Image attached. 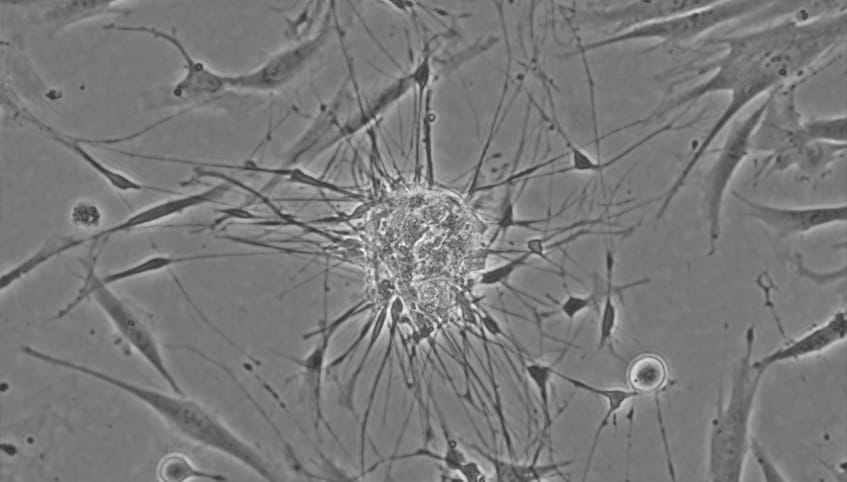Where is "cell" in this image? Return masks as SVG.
<instances>
[{
	"label": "cell",
	"instance_id": "1",
	"mask_svg": "<svg viewBox=\"0 0 847 482\" xmlns=\"http://www.w3.org/2000/svg\"><path fill=\"white\" fill-rule=\"evenodd\" d=\"M846 9L811 16L801 4L784 19L742 33L705 39L715 54L690 70L693 78L708 77L659 105L648 116L631 122L639 126L657 121L709 95L727 93L728 102L714 124L692 151L676 177L685 184L718 135L754 100L798 80L845 43Z\"/></svg>",
	"mask_w": 847,
	"mask_h": 482
},
{
	"label": "cell",
	"instance_id": "2",
	"mask_svg": "<svg viewBox=\"0 0 847 482\" xmlns=\"http://www.w3.org/2000/svg\"><path fill=\"white\" fill-rule=\"evenodd\" d=\"M20 351L30 358L118 389L144 404L184 439L233 459L267 481L279 479L273 465L255 445L198 400L185 394L163 392L31 346H22Z\"/></svg>",
	"mask_w": 847,
	"mask_h": 482
},
{
	"label": "cell",
	"instance_id": "3",
	"mask_svg": "<svg viewBox=\"0 0 847 482\" xmlns=\"http://www.w3.org/2000/svg\"><path fill=\"white\" fill-rule=\"evenodd\" d=\"M754 327L745 334L744 353L733 369L726 402L720 394L708 440L707 475L711 481H741L751 448L750 424L765 372L752 360Z\"/></svg>",
	"mask_w": 847,
	"mask_h": 482
},
{
	"label": "cell",
	"instance_id": "4",
	"mask_svg": "<svg viewBox=\"0 0 847 482\" xmlns=\"http://www.w3.org/2000/svg\"><path fill=\"white\" fill-rule=\"evenodd\" d=\"M771 1H711L689 12L663 18L616 36L602 38L578 47L581 55L615 44L639 40H657L679 45L695 41L714 29L770 8Z\"/></svg>",
	"mask_w": 847,
	"mask_h": 482
},
{
	"label": "cell",
	"instance_id": "5",
	"mask_svg": "<svg viewBox=\"0 0 847 482\" xmlns=\"http://www.w3.org/2000/svg\"><path fill=\"white\" fill-rule=\"evenodd\" d=\"M90 297L111 322L128 345L161 377L172 392L185 394L169 368L155 332L149 323L110 286L102 284L93 264L87 269L83 286L77 296L61 309L55 318H62Z\"/></svg>",
	"mask_w": 847,
	"mask_h": 482
},
{
	"label": "cell",
	"instance_id": "6",
	"mask_svg": "<svg viewBox=\"0 0 847 482\" xmlns=\"http://www.w3.org/2000/svg\"><path fill=\"white\" fill-rule=\"evenodd\" d=\"M768 101L769 93L754 110L732 121L721 146L716 150L712 164L704 175L702 203L707 225L709 256L716 252L720 238L726 192L737 171L752 153V136Z\"/></svg>",
	"mask_w": 847,
	"mask_h": 482
},
{
	"label": "cell",
	"instance_id": "7",
	"mask_svg": "<svg viewBox=\"0 0 847 482\" xmlns=\"http://www.w3.org/2000/svg\"><path fill=\"white\" fill-rule=\"evenodd\" d=\"M803 81H794L769 93L768 104L752 136V152L771 158L803 146L800 131L804 119L796 100L797 88Z\"/></svg>",
	"mask_w": 847,
	"mask_h": 482
},
{
	"label": "cell",
	"instance_id": "8",
	"mask_svg": "<svg viewBox=\"0 0 847 482\" xmlns=\"http://www.w3.org/2000/svg\"><path fill=\"white\" fill-rule=\"evenodd\" d=\"M711 1H634L574 11V21L600 31L604 38L619 35L651 22L708 5Z\"/></svg>",
	"mask_w": 847,
	"mask_h": 482
},
{
	"label": "cell",
	"instance_id": "9",
	"mask_svg": "<svg viewBox=\"0 0 847 482\" xmlns=\"http://www.w3.org/2000/svg\"><path fill=\"white\" fill-rule=\"evenodd\" d=\"M732 195L745 207V214L781 239L811 233L817 229L845 224L846 203L787 207L752 200L739 192Z\"/></svg>",
	"mask_w": 847,
	"mask_h": 482
},
{
	"label": "cell",
	"instance_id": "10",
	"mask_svg": "<svg viewBox=\"0 0 847 482\" xmlns=\"http://www.w3.org/2000/svg\"><path fill=\"white\" fill-rule=\"evenodd\" d=\"M104 29L150 35L170 44L181 56L184 63V74L172 88L174 98L198 101L213 98L229 89V75L218 73L203 62L196 60L175 32L154 26L114 23L107 24Z\"/></svg>",
	"mask_w": 847,
	"mask_h": 482
},
{
	"label": "cell",
	"instance_id": "11",
	"mask_svg": "<svg viewBox=\"0 0 847 482\" xmlns=\"http://www.w3.org/2000/svg\"><path fill=\"white\" fill-rule=\"evenodd\" d=\"M232 184L223 180L204 190L177 195L162 201L155 202L138 211H135L125 219L97 231L96 233L82 237L83 242H98L107 240L120 233L129 232L138 228L155 225L166 219L185 213L191 209L207 205L220 204V200L231 190ZM84 243V244H85Z\"/></svg>",
	"mask_w": 847,
	"mask_h": 482
},
{
	"label": "cell",
	"instance_id": "12",
	"mask_svg": "<svg viewBox=\"0 0 847 482\" xmlns=\"http://www.w3.org/2000/svg\"><path fill=\"white\" fill-rule=\"evenodd\" d=\"M321 40L322 36H318L290 46L248 73L229 75V88L269 91L285 85L303 68Z\"/></svg>",
	"mask_w": 847,
	"mask_h": 482
},
{
	"label": "cell",
	"instance_id": "13",
	"mask_svg": "<svg viewBox=\"0 0 847 482\" xmlns=\"http://www.w3.org/2000/svg\"><path fill=\"white\" fill-rule=\"evenodd\" d=\"M358 313V309L354 306L321 328L320 331L310 333L309 336L320 334V337L306 356L302 358L284 356L300 367V372L297 373V376H300L302 379L303 387L314 417L316 432H318L320 424L323 423L335 440H337V436H335L324 418L322 408V383L327 368L326 357L334 333L349 319L358 315ZM338 443L340 442L338 441Z\"/></svg>",
	"mask_w": 847,
	"mask_h": 482
},
{
	"label": "cell",
	"instance_id": "14",
	"mask_svg": "<svg viewBox=\"0 0 847 482\" xmlns=\"http://www.w3.org/2000/svg\"><path fill=\"white\" fill-rule=\"evenodd\" d=\"M846 311L839 309L823 323L797 338H789L782 346L753 360L754 366L766 372L770 367L823 353L846 339Z\"/></svg>",
	"mask_w": 847,
	"mask_h": 482
},
{
	"label": "cell",
	"instance_id": "15",
	"mask_svg": "<svg viewBox=\"0 0 847 482\" xmlns=\"http://www.w3.org/2000/svg\"><path fill=\"white\" fill-rule=\"evenodd\" d=\"M846 145L810 142L800 149L765 160L760 167L762 176L795 168L812 180L825 177L830 167L845 157Z\"/></svg>",
	"mask_w": 847,
	"mask_h": 482
},
{
	"label": "cell",
	"instance_id": "16",
	"mask_svg": "<svg viewBox=\"0 0 847 482\" xmlns=\"http://www.w3.org/2000/svg\"><path fill=\"white\" fill-rule=\"evenodd\" d=\"M27 120L37 126L41 131L45 132L55 143H58L62 147L75 154L95 173H97L101 178H103L110 187H112L118 192H172L171 190L163 187L139 182L131 176L127 175L126 173H123L122 171L116 170L108 166L98 157L93 155L84 146L85 144L80 141L79 137H74L59 132L32 115Z\"/></svg>",
	"mask_w": 847,
	"mask_h": 482
},
{
	"label": "cell",
	"instance_id": "17",
	"mask_svg": "<svg viewBox=\"0 0 847 482\" xmlns=\"http://www.w3.org/2000/svg\"><path fill=\"white\" fill-rule=\"evenodd\" d=\"M44 5L38 23L50 33L105 15L130 12L125 1H56Z\"/></svg>",
	"mask_w": 847,
	"mask_h": 482
},
{
	"label": "cell",
	"instance_id": "18",
	"mask_svg": "<svg viewBox=\"0 0 847 482\" xmlns=\"http://www.w3.org/2000/svg\"><path fill=\"white\" fill-rule=\"evenodd\" d=\"M259 255H271L270 252H218V253H201L193 255H152L137 261L134 264L124 268L108 272L103 276H98L102 284L112 286L114 284L138 278L141 276L154 274L164 271L170 267L177 266L195 261H205L223 258L248 257Z\"/></svg>",
	"mask_w": 847,
	"mask_h": 482
},
{
	"label": "cell",
	"instance_id": "19",
	"mask_svg": "<svg viewBox=\"0 0 847 482\" xmlns=\"http://www.w3.org/2000/svg\"><path fill=\"white\" fill-rule=\"evenodd\" d=\"M626 380L633 392L655 398L671 385L669 367L656 353H643L633 358L626 368Z\"/></svg>",
	"mask_w": 847,
	"mask_h": 482
},
{
	"label": "cell",
	"instance_id": "20",
	"mask_svg": "<svg viewBox=\"0 0 847 482\" xmlns=\"http://www.w3.org/2000/svg\"><path fill=\"white\" fill-rule=\"evenodd\" d=\"M555 376L561 378L576 389L601 397L606 402V411L595 431L584 470L583 479H586L602 432L609 425L611 419L615 422V416L627 402L639 396L629 388L599 387L558 371L555 372Z\"/></svg>",
	"mask_w": 847,
	"mask_h": 482
},
{
	"label": "cell",
	"instance_id": "21",
	"mask_svg": "<svg viewBox=\"0 0 847 482\" xmlns=\"http://www.w3.org/2000/svg\"><path fill=\"white\" fill-rule=\"evenodd\" d=\"M463 443L466 447L481 455L491 464L497 481H541L553 473H557L561 468L569 466L575 462L574 460H565L561 462H551L548 464H538L535 461L532 463H519L499 458L475 444L468 442Z\"/></svg>",
	"mask_w": 847,
	"mask_h": 482
},
{
	"label": "cell",
	"instance_id": "22",
	"mask_svg": "<svg viewBox=\"0 0 847 482\" xmlns=\"http://www.w3.org/2000/svg\"><path fill=\"white\" fill-rule=\"evenodd\" d=\"M404 312V303L400 297H395L389 307H388V320L390 321L389 329H388V340L386 344V348L383 354V357L380 361L378 370L375 374L373 383L371 385L370 392L368 394L366 407L364 409L361 426H360V449H359V459L362 472L364 471L365 464V448H366V437H367V429L369 424L370 415L372 412L374 399L379 388L380 382L382 380L384 369L387 365L388 360L391 358L393 347L395 343L396 334L398 332V328L400 325V321L402 320V314Z\"/></svg>",
	"mask_w": 847,
	"mask_h": 482
},
{
	"label": "cell",
	"instance_id": "23",
	"mask_svg": "<svg viewBox=\"0 0 847 482\" xmlns=\"http://www.w3.org/2000/svg\"><path fill=\"white\" fill-rule=\"evenodd\" d=\"M73 250L70 236L56 238L46 241L39 249L34 251L25 259L14 264L12 267L2 272L0 278V291L10 289L14 284L22 278L37 270L39 267L48 263L52 259L59 257Z\"/></svg>",
	"mask_w": 847,
	"mask_h": 482
},
{
	"label": "cell",
	"instance_id": "24",
	"mask_svg": "<svg viewBox=\"0 0 847 482\" xmlns=\"http://www.w3.org/2000/svg\"><path fill=\"white\" fill-rule=\"evenodd\" d=\"M155 475L163 482H181L189 480L226 481L220 473L210 472L198 467L187 455L173 451L162 456L156 464Z\"/></svg>",
	"mask_w": 847,
	"mask_h": 482
},
{
	"label": "cell",
	"instance_id": "25",
	"mask_svg": "<svg viewBox=\"0 0 847 482\" xmlns=\"http://www.w3.org/2000/svg\"><path fill=\"white\" fill-rule=\"evenodd\" d=\"M846 132V114H837L804 120L801 128V137L804 143L825 142L846 145Z\"/></svg>",
	"mask_w": 847,
	"mask_h": 482
},
{
	"label": "cell",
	"instance_id": "26",
	"mask_svg": "<svg viewBox=\"0 0 847 482\" xmlns=\"http://www.w3.org/2000/svg\"><path fill=\"white\" fill-rule=\"evenodd\" d=\"M442 431L445 437V450L443 453L434 452L427 447H420L408 453L394 454L387 459H383L377 464L389 461L412 459V458H428L442 463L447 469L453 472H458L462 464L467 460L465 453L458 446V442L451 436L446 425H442Z\"/></svg>",
	"mask_w": 847,
	"mask_h": 482
},
{
	"label": "cell",
	"instance_id": "27",
	"mask_svg": "<svg viewBox=\"0 0 847 482\" xmlns=\"http://www.w3.org/2000/svg\"><path fill=\"white\" fill-rule=\"evenodd\" d=\"M605 268L607 286L599 322L598 349L611 345L618 319L617 307L613 298L614 255L611 250H607L606 252Z\"/></svg>",
	"mask_w": 847,
	"mask_h": 482
},
{
	"label": "cell",
	"instance_id": "28",
	"mask_svg": "<svg viewBox=\"0 0 847 482\" xmlns=\"http://www.w3.org/2000/svg\"><path fill=\"white\" fill-rule=\"evenodd\" d=\"M388 307H389V305L383 306L380 309V311L378 313H376L374 323H373L371 330H370V337H369L368 345H367V347L364 351V354H363L360 362L358 363L357 367L355 368L354 372L351 374L349 380L347 381V383L345 385L344 391L342 393L343 402H344V405L349 410L354 411L353 405H354V394H355L356 384L358 382V379H359L362 371L364 370V367L366 365V362H367V359H368L370 353L372 352L376 343L380 339V336L383 332L385 324L388 321Z\"/></svg>",
	"mask_w": 847,
	"mask_h": 482
},
{
	"label": "cell",
	"instance_id": "29",
	"mask_svg": "<svg viewBox=\"0 0 847 482\" xmlns=\"http://www.w3.org/2000/svg\"><path fill=\"white\" fill-rule=\"evenodd\" d=\"M557 360L552 363L540 361L530 362L525 365V372L537 390L545 421V429L552 424L549 403V387L553 376H555Z\"/></svg>",
	"mask_w": 847,
	"mask_h": 482
},
{
	"label": "cell",
	"instance_id": "30",
	"mask_svg": "<svg viewBox=\"0 0 847 482\" xmlns=\"http://www.w3.org/2000/svg\"><path fill=\"white\" fill-rule=\"evenodd\" d=\"M531 257L532 254L526 250L504 264L485 270L479 276L478 284L490 287L506 283L519 268L527 264Z\"/></svg>",
	"mask_w": 847,
	"mask_h": 482
},
{
	"label": "cell",
	"instance_id": "31",
	"mask_svg": "<svg viewBox=\"0 0 847 482\" xmlns=\"http://www.w3.org/2000/svg\"><path fill=\"white\" fill-rule=\"evenodd\" d=\"M69 218L75 227L90 230L101 225L103 213L98 204L81 200L71 207Z\"/></svg>",
	"mask_w": 847,
	"mask_h": 482
},
{
	"label": "cell",
	"instance_id": "32",
	"mask_svg": "<svg viewBox=\"0 0 847 482\" xmlns=\"http://www.w3.org/2000/svg\"><path fill=\"white\" fill-rule=\"evenodd\" d=\"M557 129L559 130V132L562 134L563 138L567 142V146H568L570 153H571L572 164H571V166L565 168L564 170H559V171H556V172H553V173H548V174L563 173V172H568V171L599 172V171H602L604 169L603 168V162H600V161H597V160H594L593 158H591L586 152L579 149L578 147H576V145H574L569 140H567L565 133L562 131V129L560 127H558Z\"/></svg>",
	"mask_w": 847,
	"mask_h": 482
},
{
	"label": "cell",
	"instance_id": "33",
	"mask_svg": "<svg viewBox=\"0 0 847 482\" xmlns=\"http://www.w3.org/2000/svg\"><path fill=\"white\" fill-rule=\"evenodd\" d=\"M594 297V294H568L566 298L559 303V313L562 314L571 325L575 317L593 305Z\"/></svg>",
	"mask_w": 847,
	"mask_h": 482
},
{
	"label": "cell",
	"instance_id": "34",
	"mask_svg": "<svg viewBox=\"0 0 847 482\" xmlns=\"http://www.w3.org/2000/svg\"><path fill=\"white\" fill-rule=\"evenodd\" d=\"M750 449L753 450L755 458L767 481H786L785 477L781 475L772 463L766 451L757 442H752Z\"/></svg>",
	"mask_w": 847,
	"mask_h": 482
},
{
	"label": "cell",
	"instance_id": "35",
	"mask_svg": "<svg viewBox=\"0 0 847 482\" xmlns=\"http://www.w3.org/2000/svg\"><path fill=\"white\" fill-rule=\"evenodd\" d=\"M464 481H486L487 475L475 460L467 459L458 470Z\"/></svg>",
	"mask_w": 847,
	"mask_h": 482
},
{
	"label": "cell",
	"instance_id": "36",
	"mask_svg": "<svg viewBox=\"0 0 847 482\" xmlns=\"http://www.w3.org/2000/svg\"><path fill=\"white\" fill-rule=\"evenodd\" d=\"M479 318L481 320L482 326L485 330L493 336L503 335L505 336L504 331L501 329L498 321L488 312L483 309L481 314H479Z\"/></svg>",
	"mask_w": 847,
	"mask_h": 482
}]
</instances>
